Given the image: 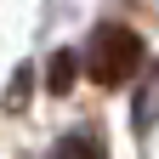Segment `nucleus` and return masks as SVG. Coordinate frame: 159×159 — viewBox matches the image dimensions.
Listing matches in <instances>:
<instances>
[{"label": "nucleus", "mask_w": 159, "mask_h": 159, "mask_svg": "<svg viewBox=\"0 0 159 159\" xmlns=\"http://www.w3.org/2000/svg\"><path fill=\"white\" fill-rule=\"evenodd\" d=\"M51 159H108V153H102V136H97V131H74V136L57 142Z\"/></svg>", "instance_id": "obj_2"}, {"label": "nucleus", "mask_w": 159, "mask_h": 159, "mask_svg": "<svg viewBox=\"0 0 159 159\" xmlns=\"http://www.w3.org/2000/svg\"><path fill=\"white\" fill-rule=\"evenodd\" d=\"M142 68V34H131L125 23H102L91 29V46H85V74L97 85H125V80Z\"/></svg>", "instance_id": "obj_1"}, {"label": "nucleus", "mask_w": 159, "mask_h": 159, "mask_svg": "<svg viewBox=\"0 0 159 159\" xmlns=\"http://www.w3.org/2000/svg\"><path fill=\"white\" fill-rule=\"evenodd\" d=\"M68 85H74V57L57 51V63H51V91H68Z\"/></svg>", "instance_id": "obj_4"}, {"label": "nucleus", "mask_w": 159, "mask_h": 159, "mask_svg": "<svg viewBox=\"0 0 159 159\" xmlns=\"http://www.w3.org/2000/svg\"><path fill=\"white\" fill-rule=\"evenodd\" d=\"M153 114H159V68L142 80V97H136V131H148V125H153Z\"/></svg>", "instance_id": "obj_3"}]
</instances>
